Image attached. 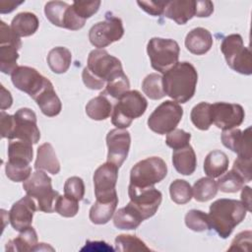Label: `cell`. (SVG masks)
I'll list each match as a JSON object with an SVG mask.
<instances>
[{
	"label": "cell",
	"mask_w": 252,
	"mask_h": 252,
	"mask_svg": "<svg viewBox=\"0 0 252 252\" xmlns=\"http://www.w3.org/2000/svg\"><path fill=\"white\" fill-rule=\"evenodd\" d=\"M197 82L198 73L195 67L187 61L177 62L163 74L162 88L165 95L185 103L194 96Z\"/></svg>",
	"instance_id": "cell-1"
},
{
	"label": "cell",
	"mask_w": 252,
	"mask_h": 252,
	"mask_svg": "<svg viewBox=\"0 0 252 252\" xmlns=\"http://www.w3.org/2000/svg\"><path fill=\"white\" fill-rule=\"evenodd\" d=\"M247 210L241 201L233 199H219L210 206L208 214L211 227L221 238H227L234 227L246 217Z\"/></svg>",
	"instance_id": "cell-2"
},
{
	"label": "cell",
	"mask_w": 252,
	"mask_h": 252,
	"mask_svg": "<svg viewBox=\"0 0 252 252\" xmlns=\"http://www.w3.org/2000/svg\"><path fill=\"white\" fill-rule=\"evenodd\" d=\"M23 188L27 195L32 197L37 210L50 214L55 211V202L59 197V192L53 190L51 178L42 170H36L23 183Z\"/></svg>",
	"instance_id": "cell-3"
},
{
	"label": "cell",
	"mask_w": 252,
	"mask_h": 252,
	"mask_svg": "<svg viewBox=\"0 0 252 252\" xmlns=\"http://www.w3.org/2000/svg\"><path fill=\"white\" fill-rule=\"evenodd\" d=\"M147 107L148 101L139 91H128L118 98L114 105L111 113V122L116 128L126 129L134 119L145 113Z\"/></svg>",
	"instance_id": "cell-4"
},
{
	"label": "cell",
	"mask_w": 252,
	"mask_h": 252,
	"mask_svg": "<svg viewBox=\"0 0 252 252\" xmlns=\"http://www.w3.org/2000/svg\"><path fill=\"white\" fill-rule=\"evenodd\" d=\"M87 71L103 87L123 74L121 61L104 49H94L88 56Z\"/></svg>",
	"instance_id": "cell-5"
},
{
	"label": "cell",
	"mask_w": 252,
	"mask_h": 252,
	"mask_svg": "<svg viewBox=\"0 0 252 252\" xmlns=\"http://www.w3.org/2000/svg\"><path fill=\"white\" fill-rule=\"evenodd\" d=\"M220 50L225 58L227 65L242 75L252 74L251 51L244 46L243 38L238 33L225 36L220 44Z\"/></svg>",
	"instance_id": "cell-6"
},
{
	"label": "cell",
	"mask_w": 252,
	"mask_h": 252,
	"mask_svg": "<svg viewBox=\"0 0 252 252\" xmlns=\"http://www.w3.org/2000/svg\"><path fill=\"white\" fill-rule=\"evenodd\" d=\"M147 52L153 69L164 74L178 62L180 47L173 39L153 37L148 42Z\"/></svg>",
	"instance_id": "cell-7"
},
{
	"label": "cell",
	"mask_w": 252,
	"mask_h": 252,
	"mask_svg": "<svg viewBox=\"0 0 252 252\" xmlns=\"http://www.w3.org/2000/svg\"><path fill=\"white\" fill-rule=\"evenodd\" d=\"M167 174V165L159 157H151L137 162L130 171V184L140 187H152L160 182Z\"/></svg>",
	"instance_id": "cell-8"
},
{
	"label": "cell",
	"mask_w": 252,
	"mask_h": 252,
	"mask_svg": "<svg viewBox=\"0 0 252 252\" xmlns=\"http://www.w3.org/2000/svg\"><path fill=\"white\" fill-rule=\"evenodd\" d=\"M183 116V108L178 102L165 100L161 102L148 118L149 128L159 135H164L176 128Z\"/></svg>",
	"instance_id": "cell-9"
},
{
	"label": "cell",
	"mask_w": 252,
	"mask_h": 252,
	"mask_svg": "<svg viewBox=\"0 0 252 252\" xmlns=\"http://www.w3.org/2000/svg\"><path fill=\"white\" fill-rule=\"evenodd\" d=\"M124 34V28L120 18L107 13L105 20L94 24L89 32L90 42L97 49H103L114 41H118Z\"/></svg>",
	"instance_id": "cell-10"
},
{
	"label": "cell",
	"mask_w": 252,
	"mask_h": 252,
	"mask_svg": "<svg viewBox=\"0 0 252 252\" xmlns=\"http://www.w3.org/2000/svg\"><path fill=\"white\" fill-rule=\"evenodd\" d=\"M118 168L115 164L108 161L96 168L93 177L96 200L106 202L118 199L115 189L118 179Z\"/></svg>",
	"instance_id": "cell-11"
},
{
	"label": "cell",
	"mask_w": 252,
	"mask_h": 252,
	"mask_svg": "<svg viewBox=\"0 0 252 252\" xmlns=\"http://www.w3.org/2000/svg\"><path fill=\"white\" fill-rule=\"evenodd\" d=\"M128 195L130 198L129 203L136 208L144 220L157 213L162 200L161 192L154 186L140 188L129 184Z\"/></svg>",
	"instance_id": "cell-12"
},
{
	"label": "cell",
	"mask_w": 252,
	"mask_h": 252,
	"mask_svg": "<svg viewBox=\"0 0 252 252\" xmlns=\"http://www.w3.org/2000/svg\"><path fill=\"white\" fill-rule=\"evenodd\" d=\"M11 80L18 90L27 93L33 99L49 82L36 69L29 66H18L11 74Z\"/></svg>",
	"instance_id": "cell-13"
},
{
	"label": "cell",
	"mask_w": 252,
	"mask_h": 252,
	"mask_svg": "<svg viewBox=\"0 0 252 252\" xmlns=\"http://www.w3.org/2000/svg\"><path fill=\"white\" fill-rule=\"evenodd\" d=\"M211 116L213 123L218 128L228 130L242 124L245 112L240 104L216 102L211 104Z\"/></svg>",
	"instance_id": "cell-14"
},
{
	"label": "cell",
	"mask_w": 252,
	"mask_h": 252,
	"mask_svg": "<svg viewBox=\"0 0 252 252\" xmlns=\"http://www.w3.org/2000/svg\"><path fill=\"white\" fill-rule=\"evenodd\" d=\"M13 139L28 141L32 144L39 141L40 132L36 123V115L32 109L23 107L14 114Z\"/></svg>",
	"instance_id": "cell-15"
},
{
	"label": "cell",
	"mask_w": 252,
	"mask_h": 252,
	"mask_svg": "<svg viewBox=\"0 0 252 252\" xmlns=\"http://www.w3.org/2000/svg\"><path fill=\"white\" fill-rule=\"evenodd\" d=\"M131 136L126 129H112L106 135L107 161L120 167L128 157Z\"/></svg>",
	"instance_id": "cell-16"
},
{
	"label": "cell",
	"mask_w": 252,
	"mask_h": 252,
	"mask_svg": "<svg viewBox=\"0 0 252 252\" xmlns=\"http://www.w3.org/2000/svg\"><path fill=\"white\" fill-rule=\"evenodd\" d=\"M36 206L35 201L29 195L13 204L9 212V220L15 230L21 232L31 226L33 214L37 210Z\"/></svg>",
	"instance_id": "cell-17"
},
{
	"label": "cell",
	"mask_w": 252,
	"mask_h": 252,
	"mask_svg": "<svg viewBox=\"0 0 252 252\" xmlns=\"http://www.w3.org/2000/svg\"><path fill=\"white\" fill-rule=\"evenodd\" d=\"M220 139L222 145L236 153L238 157L251 158V127L244 131L238 128L223 130Z\"/></svg>",
	"instance_id": "cell-18"
},
{
	"label": "cell",
	"mask_w": 252,
	"mask_h": 252,
	"mask_svg": "<svg viewBox=\"0 0 252 252\" xmlns=\"http://www.w3.org/2000/svg\"><path fill=\"white\" fill-rule=\"evenodd\" d=\"M163 16L173 20L178 25H184L195 16L194 0L166 1Z\"/></svg>",
	"instance_id": "cell-19"
},
{
	"label": "cell",
	"mask_w": 252,
	"mask_h": 252,
	"mask_svg": "<svg viewBox=\"0 0 252 252\" xmlns=\"http://www.w3.org/2000/svg\"><path fill=\"white\" fill-rule=\"evenodd\" d=\"M185 46L191 53L195 55H203L213 46V36L207 29L200 27L195 28L187 33L185 37Z\"/></svg>",
	"instance_id": "cell-20"
},
{
	"label": "cell",
	"mask_w": 252,
	"mask_h": 252,
	"mask_svg": "<svg viewBox=\"0 0 252 252\" xmlns=\"http://www.w3.org/2000/svg\"><path fill=\"white\" fill-rule=\"evenodd\" d=\"M41 112L48 116L54 117L61 112L62 103L56 94L52 83L49 81L43 90L34 98Z\"/></svg>",
	"instance_id": "cell-21"
},
{
	"label": "cell",
	"mask_w": 252,
	"mask_h": 252,
	"mask_svg": "<svg viewBox=\"0 0 252 252\" xmlns=\"http://www.w3.org/2000/svg\"><path fill=\"white\" fill-rule=\"evenodd\" d=\"M172 163L176 171L182 175H191L197 166L196 154L189 144L184 148L174 150L172 154Z\"/></svg>",
	"instance_id": "cell-22"
},
{
	"label": "cell",
	"mask_w": 252,
	"mask_h": 252,
	"mask_svg": "<svg viewBox=\"0 0 252 252\" xmlns=\"http://www.w3.org/2000/svg\"><path fill=\"white\" fill-rule=\"evenodd\" d=\"M34 168L36 170H45L54 175L59 173L60 162L50 143H44L38 147Z\"/></svg>",
	"instance_id": "cell-23"
},
{
	"label": "cell",
	"mask_w": 252,
	"mask_h": 252,
	"mask_svg": "<svg viewBox=\"0 0 252 252\" xmlns=\"http://www.w3.org/2000/svg\"><path fill=\"white\" fill-rule=\"evenodd\" d=\"M33 151L32 143L24 140H11L8 145V162L17 165H30Z\"/></svg>",
	"instance_id": "cell-24"
},
{
	"label": "cell",
	"mask_w": 252,
	"mask_h": 252,
	"mask_svg": "<svg viewBox=\"0 0 252 252\" xmlns=\"http://www.w3.org/2000/svg\"><path fill=\"white\" fill-rule=\"evenodd\" d=\"M144 220L141 214L130 203L118 209L113 215V224L118 229H136Z\"/></svg>",
	"instance_id": "cell-25"
},
{
	"label": "cell",
	"mask_w": 252,
	"mask_h": 252,
	"mask_svg": "<svg viewBox=\"0 0 252 252\" xmlns=\"http://www.w3.org/2000/svg\"><path fill=\"white\" fill-rule=\"evenodd\" d=\"M39 21L37 17L31 12L19 13L11 22V29L20 37L32 35L37 31Z\"/></svg>",
	"instance_id": "cell-26"
},
{
	"label": "cell",
	"mask_w": 252,
	"mask_h": 252,
	"mask_svg": "<svg viewBox=\"0 0 252 252\" xmlns=\"http://www.w3.org/2000/svg\"><path fill=\"white\" fill-rule=\"evenodd\" d=\"M228 163L229 160L226 154L220 150H215L205 158L204 171L211 178L220 177L227 170Z\"/></svg>",
	"instance_id": "cell-27"
},
{
	"label": "cell",
	"mask_w": 252,
	"mask_h": 252,
	"mask_svg": "<svg viewBox=\"0 0 252 252\" xmlns=\"http://www.w3.org/2000/svg\"><path fill=\"white\" fill-rule=\"evenodd\" d=\"M37 242V234L32 226L21 231L18 237L11 239L6 244V251H35Z\"/></svg>",
	"instance_id": "cell-28"
},
{
	"label": "cell",
	"mask_w": 252,
	"mask_h": 252,
	"mask_svg": "<svg viewBox=\"0 0 252 252\" xmlns=\"http://www.w3.org/2000/svg\"><path fill=\"white\" fill-rule=\"evenodd\" d=\"M117 204L118 199L106 202L95 200L90 209L89 217L91 221L94 224H104L108 222L115 213Z\"/></svg>",
	"instance_id": "cell-29"
},
{
	"label": "cell",
	"mask_w": 252,
	"mask_h": 252,
	"mask_svg": "<svg viewBox=\"0 0 252 252\" xmlns=\"http://www.w3.org/2000/svg\"><path fill=\"white\" fill-rule=\"evenodd\" d=\"M71 62V51L63 46H57L52 48L47 55V64L50 70L56 74H63L68 71Z\"/></svg>",
	"instance_id": "cell-30"
},
{
	"label": "cell",
	"mask_w": 252,
	"mask_h": 252,
	"mask_svg": "<svg viewBox=\"0 0 252 252\" xmlns=\"http://www.w3.org/2000/svg\"><path fill=\"white\" fill-rule=\"evenodd\" d=\"M86 113L93 120H105L112 113V104L106 95L99 94L87 103Z\"/></svg>",
	"instance_id": "cell-31"
},
{
	"label": "cell",
	"mask_w": 252,
	"mask_h": 252,
	"mask_svg": "<svg viewBox=\"0 0 252 252\" xmlns=\"http://www.w3.org/2000/svg\"><path fill=\"white\" fill-rule=\"evenodd\" d=\"M69 4L62 1H49L44 6V14L47 20L54 26L64 28Z\"/></svg>",
	"instance_id": "cell-32"
},
{
	"label": "cell",
	"mask_w": 252,
	"mask_h": 252,
	"mask_svg": "<svg viewBox=\"0 0 252 252\" xmlns=\"http://www.w3.org/2000/svg\"><path fill=\"white\" fill-rule=\"evenodd\" d=\"M217 182L211 177H202L197 180L192 188L194 199L198 202H207L212 200L218 193Z\"/></svg>",
	"instance_id": "cell-33"
},
{
	"label": "cell",
	"mask_w": 252,
	"mask_h": 252,
	"mask_svg": "<svg viewBox=\"0 0 252 252\" xmlns=\"http://www.w3.org/2000/svg\"><path fill=\"white\" fill-rule=\"evenodd\" d=\"M190 118L196 128L203 131L208 130L213 124L211 116V104L206 101L196 104L191 110Z\"/></svg>",
	"instance_id": "cell-34"
},
{
	"label": "cell",
	"mask_w": 252,
	"mask_h": 252,
	"mask_svg": "<svg viewBox=\"0 0 252 252\" xmlns=\"http://www.w3.org/2000/svg\"><path fill=\"white\" fill-rule=\"evenodd\" d=\"M142 90L151 99H160L165 95L162 88V77L157 73H152L145 77L142 83Z\"/></svg>",
	"instance_id": "cell-35"
},
{
	"label": "cell",
	"mask_w": 252,
	"mask_h": 252,
	"mask_svg": "<svg viewBox=\"0 0 252 252\" xmlns=\"http://www.w3.org/2000/svg\"><path fill=\"white\" fill-rule=\"evenodd\" d=\"M169 194L174 203L184 205L192 198V187L186 180L175 179L169 186Z\"/></svg>",
	"instance_id": "cell-36"
},
{
	"label": "cell",
	"mask_w": 252,
	"mask_h": 252,
	"mask_svg": "<svg viewBox=\"0 0 252 252\" xmlns=\"http://www.w3.org/2000/svg\"><path fill=\"white\" fill-rule=\"evenodd\" d=\"M18 50L12 45H0V71L2 73L9 75L18 68Z\"/></svg>",
	"instance_id": "cell-37"
},
{
	"label": "cell",
	"mask_w": 252,
	"mask_h": 252,
	"mask_svg": "<svg viewBox=\"0 0 252 252\" xmlns=\"http://www.w3.org/2000/svg\"><path fill=\"white\" fill-rule=\"evenodd\" d=\"M115 249L120 252L150 251V248L136 235L120 234L115 238Z\"/></svg>",
	"instance_id": "cell-38"
},
{
	"label": "cell",
	"mask_w": 252,
	"mask_h": 252,
	"mask_svg": "<svg viewBox=\"0 0 252 252\" xmlns=\"http://www.w3.org/2000/svg\"><path fill=\"white\" fill-rule=\"evenodd\" d=\"M245 181L233 169L221 174L219 178L217 185L218 188L224 193H235L244 186Z\"/></svg>",
	"instance_id": "cell-39"
},
{
	"label": "cell",
	"mask_w": 252,
	"mask_h": 252,
	"mask_svg": "<svg viewBox=\"0 0 252 252\" xmlns=\"http://www.w3.org/2000/svg\"><path fill=\"white\" fill-rule=\"evenodd\" d=\"M185 224L193 231L201 232L211 228L208 214L200 210H190L185 216Z\"/></svg>",
	"instance_id": "cell-40"
},
{
	"label": "cell",
	"mask_w": 252,
	"mask_h": 252,
	"mask_svg": "<svg viewBox=\"0 0 252 252\" xmlns=\"http://www.w3.org/2000/svg\"><path fill=\"white\" fill-rule=\"evenodd\" d=\"M129 89H130L129 79L125 75V73H123L120 76L113 79L112 81L108 82L105 85V89L101 93V94H104V95L107 94L115 99H118L125 93H127L129 91Z\"/></svg>",
	"instance_id": "cell-41"
},
{
	"label": "cell",
	"mask_w": 252,
	"mask_h": 252,
	"mask_svg": "<svg viewBox=\"0 0 252 252\" xmlns=\"http://www.w3.org/2000/svg\"><path fill=\"white\" fill-rule=\"evenodd\" d=\"M55 212L64 218H73L79 212V201L59 195L55 202Z\"/></svg>",
	"instance_id": "cell-42"
},
{
	"label": "cell",
	"mask_w": 252,
	"mask_h": 252,
	"mask_svg": "<svg viewBox=\"0 0 252 252\" xmlns=\"http://www.w3.org/2000/svg\"><path fill=\"white\" fill-rule=\"evenodd\" d=\"M64 195L74 200L81 201L85 195V184L81 177H69L64 184Z\"/></svg>",
	"instance_id": "cell-43"
},
{
	"label": "cell",
	"mask_w": 252,
	"mask_h": 252,
	"mask_svg": "<svg viewBox=\"0 0 252 252\" xmlns=\"http://www.w3.org/2000/svg\"><path fill=\"white\" fill-rule=\"evenodd\" d=\"M190 139H191L190 133L185 132L182 129L175 128L171 132L167 133L165 138V144L173 150H178L189 145Z\"/></svg>",
	"instance_id": "cell-44"
},
{
	"label": "cell",
	"mask_w": 252,
	"mask_h": 252,
	"mask_svg": "<svg viewBox=\"0 0 252 252\" xmlns=\"http://www.w3.org/2000/svg\"><path fill=\"white\" fill-rule=\"evenodd\" d=\"M99 0L95 1H75L72 6L76 14L83 20H87L94 15L100 6Z\"/></svg>",
	"instance_id": "cell-45"
},
{
	"label": "cell",
	"mask_w": 252,
	"mask_h": 252,
	"mask_svg": "<svg viewBox=\"0 0 252 252\" xmlns=\"http://www.w3.org/2000/svg\"><path fill=\"white\" fill-rule=\"evenodd\" d=\"M6 175L14 182L26 181L32 173V167L30 165H17L7 161L5 165Z\"/></svg>",
	"instance_id": "cell-46"
},
{
	"label": "cell",
	"mask_w": 252,
	"mask_h": 252,
	"mask_svg": "<svg viewBox=\"0 0 252 252\" xmlns=\"http://www.w3.org/2000/svg\"><path fill=\"white\" fill-rule=\"evenodd\" d=\"M0 45H12L18 49L22 47L20 36L3 21L0 23Z\"/></svg>",
	"instance_id": "cell-47"
},
{
	"label": "cell",
	"mask_w": 252,
	"mask_h": 252,
	"mask_svg": "<svg viewBox=\"0 0 252 252\" xmlns=\"http://www.w3.org/2000/svg\"><path fill=\"white\" fill-rule=\"evenodd\" d=\"M251 158L238 157L232 165V169L241 176V178L245 182H250L252 178V172H251Z\"/></svg>",
	"instance_id": "cell-48"
},
{
	"label": "cell",
	"mask_w": 252,
	"mask_h": 252,
	"mask_svg": "<svg viewBox=\"0 0 252 252\" xmlns=\"http://www.w3.org/2000/svg\"><path fill=\"white\" fill-rule=\"evenodd\" d=\"M142 10L152 16L163 15L166 1H137Z\"/></svg>",
	"instance_id": "cell-49"
},
{
	"label": "cell",
	"mask_w": 252,
	"mask_h": 252,
	"mask_svg": "<svg viewBox=\"0 0 252 252\" xmlns=\"http://www.w3.org/2000/svg\"><path fill=\"white\" fill-rule=\"evenodd\" d=\"M1 121V137L12 140L14 132V115L6 113L4 110L0 112Z\"/></svg>",
	"instance_id": "cell-50"
},
{
	"label": "cell",
	"mask_w": 252,
	"mask_h": 252,
	"mask_svg": "<svg viewBox=\"0 0 252 252\" xmlns=\"http://www.w3.org/2000/svg\"><path fill=\"white\" fill-rule=\"evenodd\" d=\"M251 231L246 230L238 233L231 242V246L228 250H241L248 251V247L251 244Z\"/></svg>",
	"instance_id": "cell-51"
},
{
	"label": "cell",
	"mask_w": 252,
	"mask_h": 252,
	"mask_svg": "<svg viewBox=\"0 0 252 252\" xmlns=\"http://www.w3.org/2000/svg\"><path fill=\"white\" fill-rule=\"evenodd\" d=\"M214 12V4L211 1H195V16L199 18L210 17Z\"/></svg>",
	"instance_id": "cell-52"
},
{
	"label": "cell",
	"mask_w": 252,
	"mask_h": 252,
	"mask_svg": "<svg viewBox=\"0 0 252 252\" xmlns=\"http://www.w3.org/2000/svg\"><path fill=\"white\" fill-rule=\"evenodd\" d=\"M88 250V251H113L114 249L109 246L104 241H90L88 240L86 242L85 247L82 248V251Z\"/></svg>",
	"instance_id": "cell-53"
},
{
	"label": "cell",
	"mask_w": 252,
	"mask_h": 252,
	"mask_svg": "<svg viewBox=\"0 0 252 252\" xmlns=\"http://www.w3.org/2000/svg\"><path fill=\"white\" fill-rule=\"evenodd\" d=\"M12 103H13V98H12L11 93L8 90H6L4 86L1 85V102H0L1 110L10 108Z\"/></svg>",
	"instance_id": "cell-54"
},
{
	"label": "cell",
	"mask_w": 252,
	"mask_h": 252,
	"mask_svg": "<svg viewBox=\"0 0 252 252\" xmlns=\"http://www.w3.org/2000/svg\"><path fill=\"white\" fill-rule=\"evenodd\" d=\"M241 189V203L244 205L247 212H251V188L249 186H243Z\"/></svg>",
	"instance_id": "cell-55"
},
{
	"label": "cell",
	"mask_w": 252,
	"mask_h": 252,
	"mask_svg": "<svg viewBox=\"0 0 252 252\" xmlns=\"http://www.w3.org/2000/svg\"><path fill=\"white\" fill-rule=\"evenodd\" d=\"M24 3V1L20 2H15V1H5L1 0L0 1V13L1 14H7L15 10L19 5Z\"/></svg>",
	"instance_id": "cell-56"
}]
</instances>
